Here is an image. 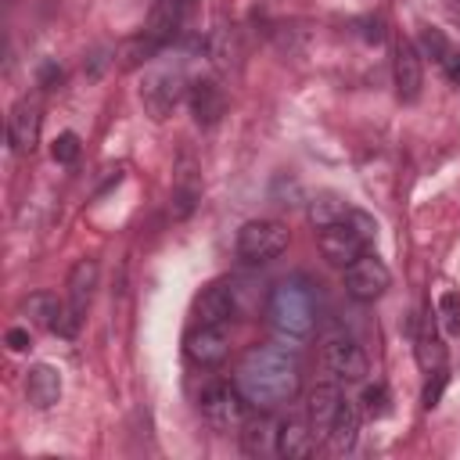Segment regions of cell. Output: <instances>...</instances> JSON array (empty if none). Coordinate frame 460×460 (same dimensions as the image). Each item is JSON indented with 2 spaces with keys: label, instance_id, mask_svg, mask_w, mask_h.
I'll use <instances>...</instances> for the list:
<instances>
[{
  "label": "cell",
  "instance_id": "obj_27",
  "mask_svg": "<svg viewBox=\"0 0 460 460\" xmlns=\"http://www.w3.org/2000/svg\"><path fill=\"white\" fill-rule=\"evenodd\" d=\"M385 399H388V392L381 385H367V392H363L367 413H385Z\"/></svg>",
  "mask_w": 460,
  "mask_h": 460
},
{
  "label": "cell",
  "instance_id": "obj_17",
  "mask_svg": "<svg viewBox=\"0 0 460 460\" xmlns=\"http://www.w3.org/2000/svg\"><path fill=\"white\" fill-rule=\"evenodd\" d=\"M223 108H226V97H223V90L212 79L190 83V111H194L198 126H216L219 115H223Z\"/></svg>",
  "mask_w": 460,
  "mask_h": 460
},
{
  "label": "cell",
  "instance_id": "obj_18",
  "mask_svg": "<svg viewBox=\"0 0 460 460\" xmlns=\"http://www.w3.org/2000/svg\"><path fill=\"white\" fill-rule=\"evenodd\" d=\"M316 449V435L309 428V420H284L277 424V453L288 456V460H298V456H309Z\"/></svg>",
  "mask_w": 460,
  "mask_h": 460
},
{
  "label": "cell",
  "instance_id": "obj_16",
  "mask_svg": "<svg viewBox=\"0 0 460 460\" xmlns=\"http://www.w3.org/2000/svg\"><path fill=\"white\" fill-rule=\"evenodd\" d=\"M341 399H345V395H341L334 385H316V388L309 392L305 420H309V428H313L316 438H327V431H331V424H334V413H338Z\"/></svg>",
  "mask_w": 460,
  "mask_h": 460
},
{
  "label": "cell",
  "instance_id": "obj_6",
  "mask_svg": "<svg viewBox=\"0 0 460 460\" xmlns=\"http://www.w3.org/2000/svg\"><path fill=\"white\" fill-rule=\"evenodd\" d=\"M341 273H345V295L356 298V302H374L392 284V270L374 252H359Z\"/></svg>",
  "mask_w": 460,
  "mask_h": 460
},
{
  "label": "cell",
  "instance_id": "obj_14",
  "mask_svg": "<svg viewBox=\"0 0 460 460\" xmlns=\"http://www.w3.org/2000/svg\"><path fill=\"white\" fill-rule=\"evenodd\" d=\"M97 277H101L97 259H79V262L68 270V295H65V305H68L79 320H83V316H86V309H90V298H93Z\"/></svg>",
  "mask_w": 460,
  "mask_h": 460
},
{
  "label": "cell",
  "instance_id": "obj_3",
  "mask_svg": "<svg viewBox=\"0 0 460 460\" xmlns=\"http://www.w3.org/2000/svg\"><path fill=\"white\" fill-rule=\"evenodd\" d=\"M374 234H377V223L367 216V212H359V208H349V216L341 219V223H331V226H323L320 230V255L331 262V266H349L359 252H367V244L374 241Z\"/></svg>",
  "mask_w": 460,
  "mask_h": 460
},
{
  "label": "cell",
  "instance_id": "obj_13",
  "mask_svg": "<svg viewBox=\"0 0 460 460\" xmlns=\"http://www.w3.org/2000/svg\"><path fill=\"white\" fill-rule=\"evenodd\" d=\"M40 108L32 104V101H18L14 108H11V119H7V140H11V147L18 151V155H29V151H36V144H40Z\"/></svg>",
  "mask_w": 460,
  "mask_h": 460
},
{
  "label": "cell",
  "instance_id": "obj_4",
  "mask_svg": "<svg viewBox=\"0 0 460 460\" xmlns=\"http://www.w3.org/2000/svg\"><path fill=\"white\" fill-rule=\"evenodd\" d=\"M198 410H201L205 424L219 435L241 431L248 420V399L237 392V385H226V381H208L198 395Z\"/></svg>",
  "mask_w": 460,
  "mask_h": 460
},
{
  "label": "cell",
  "instance_id": "obj_7",
  "mask_svg": "<svg viewBox=\"0 0 460 460\" xmlns=\"http://www.w3.org/2000/svg\"><path fill=\"white\" fill-rule=\"evenodd\" d=\"M320 359L338 381H363L367 377V352L352 334H341V331L327 334L320 345Z\"/></svg>",
  "mask_w": 460,
  "mask_h": 460
},
{
  "label": "cell",
  "instance_id": "obj_21",
  "mask_svg": "<svg viewBox=\"0 0 460 460\" xmlns=\"http://www.w3.org/2000/svg\"><path fill=\"white\" fill-rule=\"evenodd\" d=\"M417 363H420L424 374H438V370H446V345H442V338L431 331V323L417 334Z\"/></svg>",
  "mask_w": 460,
  "mask_h": 460
},
{
  "label": "cell",
  "instance_id": "obj_29",
  "mask_svg": "<svg viewBox=\"0 0 460 460\" xmlns=\"http://www.w3.org/2000/svg\"><path fill=\"white\" fill-rule=\"evenodd\" d=\"M438 65H442V72L449 75V83H453V86H460V50H456V47H449V50H446V58H442Z\"/></svg>",
  "mask_w": 460,
  "mask_h": 460
},
{
  "label": "cell",
  "instance_id": "obj_2",
  "mask_svg": "<svg viewBox=\"0 0 460 460\" xmlns=\"http://www.w3.org/2000/svg\"><path fill=\"white\" fill-rule=\"evenodd\" d=\"M266 323L277 331L280 341H305L316 331V295L305 280L288 277L280 284H273L270 298H266Z\"/></svg>",
  "mask_w": 460,
  "mask_h": 460
},
{
  "label": "cell",
  "instance_id": "obj_28",
  "mask_svg": "<svg viewBox=\"0 0 460 460\" xmlns=\"http://www.w3.org/2000/svg\"><path fill=\"white\" fill-rule=\"evenodd\" d=\"M428 377H435V381H428V388H424V406L431 410V406H438V395H442V388H446V370L428 374Z\"/></svg>",
  "mask_w": 460,
  "mask_h": 460
},
{
  "label": "cell",
  "instance_id": "obj_20",
  "mask_svg": "<svg viewBox=\"0 0 460 460\" xmlns=\"http://www.w3.org/2000/svg\"><path fill=\"white\" fill-rule=\"evenodd\" d=\"M349 201H341L338 194H331V190H323V194H316L313 201H309V219H313V226L316 230H323V226H331V223H341L345 216H349Z\"/></svg>",
  "mask_w": 460,
  "mask_h": 460
},
{
  "label": "cell",
  "instance_id": "obj_1",
  "mask_svg": "<svg viewBox=\"0 0 460 460\" xmlns=\"http://www.w3.org/2000/svg\"><path fill=\"white\" fill-rule=\"evenodd\" d=\"M234 385L248 399L252 410L270 413V410L288 406L298 395V388H302V363H298V356L288 345H273V341L252 345L241 356V363H237Z\"/></svg>",
  "mask_w": 460,
  "mask_h": 460
},
{
  "label": "cell",
  "instance_id": "obj_12",
  "mask_svg": "<svg viewBox=\"0 0 460 460\" xmlns=\"http://www.w3.org/2000/svg\"><path fill=\"white\" fill-rule=\"evenodd\" d=\"M392 75H395V93L399 101H417L420 97V86H424V65H420V50L413 40H402L395 43V61H392Z\"/></svg>",
  "mask_w": 460,
  "mask_h": 460
},
{
  "label": "cell",
  "instance_id": "obj_11",
  "mask_svg": "<svg viewBox=\"0 0 460 460\" xmlns=\"http://www.w3.org/2000/svg\"><path fill=\"white\" fill-rule=\"evenodd\" d=\"M190 7H194V0H155L151 11H147L144 32H147L158 47H162V43H172V40L183 32V25H187Z\"/></svg>",
  "mask_w": 460,
  "mask_h": 460
},
{
  "label": "cell",
  "instance_id": "obj_19",
  "mask_svg": "<svg viewBox=\"0 0 460 460\" xmlns=\"http://www.w3.org/2000/svg\"><path fill=\"white\" fill-rule=\"evenodd\" d=\"M356 435H359V406L349 402V399H341V406H338V413H334V424H331L327 438H331V446L341 453V449H352Z\"/></svg>",
  "mask_w": 460,
  "mask_h": 460
},
{
  "label": "cell",
  "instance_id": "obj_22",
  "mask_svg": "<svg viewBox=\"0 0 460 460\" xmlns=\"http://www.w3.org/2000/svg\"><path fill=\"white\" fill-rule=\"evenodd\" d=\"M61 298L58 295H50V291H32L29 298H25V316L32 320V323H40V327H54V320H58V313H61Z\"/></svg>",
  "mask_w": 460,
  "mask_h": 460
},
{
  "label": "cell",
  "instance_id": "obj_10",
  "mask_svg": "<svg viewBox=\"0 0 460 460\" xmlns=\"http://www.w3.org/2000/svg\"><path fill=\"white\" fill-rule=\"evenodd\" d=\"M183 349L198 367H216L230 352V334L226 327H216V323H194L183 338Z\"/></svg>",
  "mask_w": 460,
  "mask_h": 460
},
{
  "label": "cell",
  "instance_id": "obj_5",
  "mask_svg": "<svg viewBox=\"0 0 460 460\" xmlns=\"http://www.w3.org/2000/svg\"><path fill=\"white\" fill-rule=\"evenodd\" d=\"M291 234L284 223L277 219H248L241 230H237V255L252 266H262L270 259H277L284 248H288Z\"/></svg>",
  "mask_w": 460,
  "mask_h": 460
},
{
  "label": "cell",
  "instance_id": "obj_8",
  "mask_svg": "<svg viewBox=\"0 0 460 460\" xmlns=\"http://www.w3.org/2000/svg\"><path fill=\"white\" fill-rule=\"evenodd\" d=\"M183 86H187V79H183L180 68H155V72L144 79V86H140L144 111H147L155 122H162V119L180 104Z\"/></svg>",
  "mask_w": 460,
  "mask_h": 460
},
{
  "label": "cell",
  "instance_id": "obj_23",
  "mask_svg": "<svg viewBox=\"0 0 460 460\" xmlns=\"http://www.w3.org/2000/svg\"><path fill=\"white\" fill-rule=\"evenodd\" d=\"M241 442H244V453H277V428L273 424H259V420H244L241 428Z\"/></svg>",
  "mask_w": 460,
  "mask_h": 460
},
{
  "label": "cell",
  "instance_id": "obj_30",
  "mask_svg": "<svg viewBox=\"0 0 460 460\" xmlns=\"http://www.w3.org/2000/svg\"><path fill=\"white\" fill-rule=\"evenodd\" d=\"M4 341H7V349H11V352H25V349L32 345V338H29V331H25V327H11Z\"/></svg>",
  "mask_w": 460,
  "mask_h": 460
},
{
  "label": "cell",
  "instance_id": "obj_26",
  "mask_svg": "<svg viewBox=\"0 0 460 460\" xmlns=\"http://www.w3.org/2000/svg\"><path fill=\"white\" fill-rule=\"evenodd\" d=\"M50 155H54V162H61V165L75 162V158H79V137H75V133H61V137H54Z\"/></svg>",
  "mask_w": 460,
  "mask_h": 460
},
{
  "label": "cell",
  "instance_id": "obj_15",
  "mask_svg": "<svg viewBox=\"0 0 460 460\" xmlns=\"http://www.w3.org/2000/svg\"><path fill=\"white\" fill-rule=\"evenodd\" d=\"M25 399L36 410H50L61 399V374H58V367H50V363L29 367V374H25Z\"/></svg>",
  "mask_w": 460,
  "mask_h": 460
},
{
  "label": "cell",
  "instance_id": "obj_9",
  "mask_svg": "<svg viewBox=\"0 0 460 460\" xmlns=\"http://www.w3.org/2000/svg\"><path fill=\"white\" fill-rule=\"evenodd\" d=\"M241 313V298H237V284L234 280H216L208 284L198 302H194V316L198 323H216V327H230V320Z\"/></svg>",
  "mask_w": 460,
  "mask_h": 460
},
{
  "label": "cell",
  "instance_id": "obj_24",
  "mask_svg": "<svg viewBox=\"0 0 460 460\" xmlns=\"http://www.w3.org/2000/svg\"><path fill=\"white\" fill-rule=\"evenodd\" d=\"M438 320H442L449 338H460V295L456 291H442L438 295Z\"/></svg>",
  "mask_w": 460,
  "mask_h": 460
},
{
  "label": "cell",
  "instance_id": "obj_25",
  "mask_svg": "<svg viewBox=\"0 0 460 460\" xmlns=\"http://www.w3.org/2000/svg\"><path fill=\"white\" fill-rule=\"evenodd\" d=\"M446 50H449V40L442 36V29L424 25V29H420V58H435V61H442Z\"/></svg>",
  "mask_w": 460,
  "mask_h": 460
}]
</instances>
